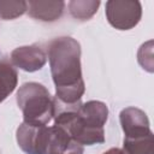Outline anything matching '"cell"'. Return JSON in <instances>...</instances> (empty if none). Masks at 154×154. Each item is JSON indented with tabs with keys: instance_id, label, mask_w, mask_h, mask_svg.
Here are the masks:
<instances>
[{
	"instance_id": "cell-1",
	"label": "cell",
	"mask_w": 154,
	"mask_h": 154,
	"mask_svg": "<svg viewBox=\"0 0 154 154\" xmlns=\"http://www.w3.org/2000/svg\"><path fill=\"white\" fill-rule=\"evenodd\" d=\"M48 60L55 85V99L64 103L81 101L85 84L82 77L81 45L70 36L52 40L48 45Z\"/></svg>"
},
{
	"instance_id": "cell-2",
	"label": "cell",
	"mask_w": 154,
	"mask_h": 154,
	"mask_svg": "<svg viewBox=\"0 0 154 154\" xmlns=\"http://www.w3.org/2000/svg\"><path fill=\"white\" fill-rule=\"evenodd\" d=\"M107 119V105L99 100H90L81 105L77 114L71 120L59 126L65 129L79 144L93 146L105 142L103 125Z\"/></svg>"
},
{
	"instance_id": "cell-3",
	"label": "cell",
	"mask_w": 154,
	"mask_h": 154,
	"mask_svg": "<svg viewBox=\"0 0 154 154\" xmlns=\"http://www.w3.org/2000/svg\"><path fill=\"white\" fill-rule=\"evenodd\" d=\"M16 99L23 113L24 123L47 125L53 119V97L43 84L37 82H26L22 84L17 91Z\"/></svg>"
},
{
	"instance_id": "cell-4",
	"label": "cell",
	"mask_w": 154,
	"mask_h": 154,
	"mask_svg": "<svg viewBox=\"0 0 154 154\" xmlns=\"http://www.w3.org/2000/svg\"><path fill=\"white\" fill-rule=\"evenodd\" d=\"M107 22L118 30L135 28L142 17V5L136 0H108L105 6Z\"/></svg>"
},
{
	"instance_id": "cell-5",
	"label": "cell",
	"mask_w": 154,
	"mask_h": 154,
	"mask_svg": "<svg viewBox=\"0 0 154 154\" xmlns=\"http://www.w3.org/2000/svg\"><path fill=\"white\" fill-rule=\"evenodd\" d=\"M48 126L22 123L16 132L19 148L25 154H45Z\"/></svg>"
},
{
	"instance_id": "cell-6",
	"label": "cell",
	"mask_w": 154,
	"mask_h": 154,
	"mask_svg": "<svg viewBox=\"0 0 154 154\" xmlns=\"http://www.w3.org/2000/svg\"><path fill=\"white\" fill-rule=\"evenodd\" d=\"M11 64L23 71L35 72L41 70L46 61L47 54L38 45L17 47L11 52Z\"/></svg>"
},
{
	"instance_id": "cell-7",
	"label": "cell",
	"mask_w": 154,
	"mask_h": 154,
	"mask_svg": "<svg viewBox=\"0 0 154 154\" xmlns=\"http://www.w3.org/2000/svg\"><path fill=\"white\" fill-rule=\"evenodd\" d=\"M84 148L69 132L57 125L48 128L45 154H83Z\"/></svg>"
},
{
	"instance_id": "cell-8",
	"label": "cell",
	"mask_w": 154,
	"mask_h": 154,
	"mask_svg": "<svg viewBox=\"0 0 154 154\" xmlns=\"http://www.w3.org/2000/svg\"><path fill=\"white\" fill-rule=\"evenodd\" d=\"M119 120L124 136L128 138L146 136L152 132L146 112L137 107H126L122 109L119 113Z\"/></svg>"
},
{
	"instance_id": "cell-9",
	"label": "cell",
	"mask_w": 154,
	"mask_h": 154,
	"mask_svg": "<svg viewBox=\"0 0 154 154\" xmlns=\"http://www.w3.org/2000/svg\"><path fill=\"white\" fill-rule=\"evenodd\" d=\"M65 2L59 1H37L30 0L28 2V14L31 18L42 22H54L61 17Z\"/></svg>"
},
{
	"instance_id": "cell-10",
	"label": "cell",
	"mask_w": 154,
	"mask_h": 154,
	"mask_svg": "<svg viewBox=\"0 0 154 154\" xmlns=\"http://www.w3.org/2000/svg\"><path fill=\"white\" fill-rule=\"evenodd\" d=\"M18 73L14 66L6 59H0V103L5 101L16 89Z\"/></svg>"
},
{
	"instance_id": "cell-11",
	"label": "cell",
	"mask_w": 154,
	"mask_h": 154,
	"mask_svg": "<svg viewBox=\"0 0 154 154\" xmlns=\"http://www.w3.org/2000/svg\"><path fill=\"white\" fill-rule=\"evenodd\" d=\"M153 144H154L153 132L140 137H132V138L124 137L123 152L124 154H153Z\"/></svg>"
},
{
	"instance_id": "cell-12",
	"label": "cell",
	"mask_w": 154,
	"mask_h": 154,
	"mask_svg": "<svg viewBox=\"0 0 154 154\" xmlns=\"http://www.w3.org/2000/svg\"><path fill=\"white\" fill-rule=\"evenodd\" d=\"M100 4L99 0H72L69 2V11L73 18L87 20L97 12Z\"/></svg>"
},
{
	"instance_id": "cell-13",
	"label": "cell",
	"mask_w": 154,
	"mask_h": 154,
	"mask_svg": "<svg viewBox=\"0 0 154 154\" xmlns=\"http://www.w3.org/2000/svg\"><path fill=\"white\" fill-rule=\"evenodd\" d=\"M28 11V1L24 0H0V18L11 20L20 17Z\"/></svg>"
},
{
	"instance_id": "cell-14",
	"label": "cell",
	"mask_w": 154,
	"mask_h": 154,
	"mask_svg": "<svg viewBox=\"0 0 154 154\" xmlns=\"http://www.w3.org/2000/svg\"><path fill=\"white\" fill-rule=\"evenodd\" d=\"M102 154H124V152H123V149L116 147V148H111V149L106 150V152L102 153Z\"/></svg>"
}]
</instances>
